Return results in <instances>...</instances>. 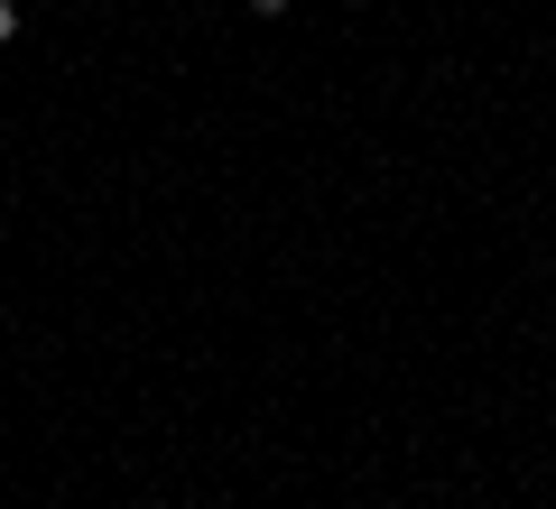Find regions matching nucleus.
<instances>
[{
	"label": "nucleus",
	"mask_w": 556,
	"mask_h": 509,
	"mask_svg": "<svg viewBox=\"0 0 556 509\" xmlns=\"http://www.w3.org/2000/svg\"><path fill=\"white\" fill-rule=\"evenodd\" d=\"M251 10H260V20H278V10H288V0H251Z\"/></svg>",
	"instance_id": "2"
},
{
	"label": "nucleus",
	"mask_w": 556,
	"mask_h": 509,
	"mask_svg": "<svg viewBox=\"0 0 556 509\" xmlns=\"http://www.w3.org/2000/svg\"><path fill=\"white\" fill-rule=\"evenodd\" d=\"M10 38H20V10H10V0H0V47H10Z\"/></svg>",
	"instance_id": "1"
}]
</instances>
